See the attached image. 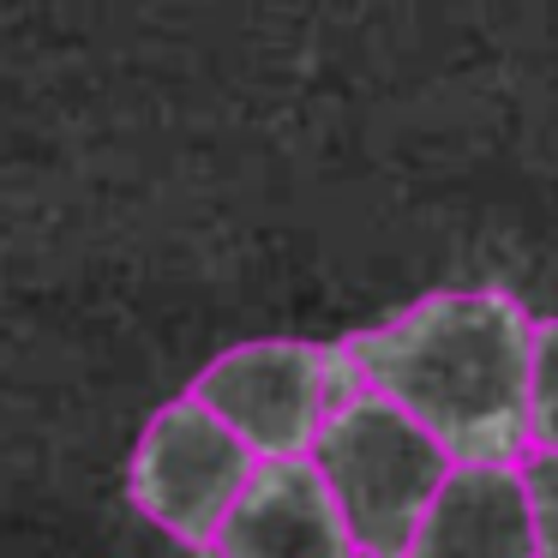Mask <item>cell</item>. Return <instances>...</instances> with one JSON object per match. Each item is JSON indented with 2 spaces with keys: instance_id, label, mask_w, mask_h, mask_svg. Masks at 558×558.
<instances>
[{
  "instance_id": "obj_1",
  "label": "cell",
  "mask_w": 558,
  "mask_h": 558,
  "mask_svg": "<svg viewBox=\"0 0 558 558\" xmlns=\"http://www.w3.org/2000/svg\"><path fill=\"white\" fill-rule=\"evenodd\" d=\"M534 318L505 289H438L337 342L354 385L397 402L450 462H517Z\"/></svg>"
},
{
  "instance_id": "obj_2",
  "label": "cell",
  "mask_w": 558,
  "mask_h": 558,
  "mask_svg": "<svg viewBox=\"0 0 558 558\" xmlns=\"http://www.w3.org/2000/svg\"><path fill=\"white\" fill-rule=\"evenodd\" d=\"M306 457L337 498L361 558H402L426 498L450 474L445 445L366 385H349L330 402Z\"/></svg>"
},
{
  "instance_id": "obj_4",
  "label": "cell",
  "mask_w": 558,
  "mask_h": 558,
  "mask_svg": "<svg viewBox=\"0 0 558 558\" xmlns=\"http://www.w3.org/2000/svg\"><path fill=\"white\" fill-rule=\"evenodd\" d=\"M253 450L217 421L198 397H174L145 421L126 462V493L145 522L174 534L181 546L210 553L234 493L253 474Z\"/></svg>"
},
{
  "instance_id": "obj_3",
  "label": "cell",
  "mask_w": 558,
  "mask_h": 558,
  "mask_svg": "<svg viewBox=\"0 0 558 558\" xmlns=\"http://www.w3.org/2000/svg\"><path fill=\"white\" fill-rule=\"evenodd\" d=\"M354 385L342 349L325 342H234L222 349L205 373L193 378L186 397H198L258 462L265 457H306L325 426L330 402Z\"/></svg>"
},
{
  "instance_id": "obj_7",
  "label": "cell",
  "mask_w": 558,
  "mask_h": 558,
  "mask_svg": "<svg viewBox=\"0 0 558 558\" xmlns=\"http://www.w3.org/2000/svg\"><path fill=\"white\" fill-rule=\"evenodd\" d=\"M522 445L529 450H558V318H534V337H529Z\"/></svg>"
},
{
  "instance_id": "obj_6",
  "label": "cell",
  "mask_w": 558,
  "mask_h": 558,
  "mask_svg": "<svg viewBox=\"0 0 558 558\" xmlns=\"http://www.w3.org/2000/svg\"><path fill=\"white\" fill-rule=\"evenodd\" d=\"M402 558H534V522L517 462H450Z\"/></svg>"
},
{
  "instance_id": "obj_8",
  "label": "cell",
  "mask_w": 558,
  "mask_h": 558,
  "mask_svg": "<svg viewBox=\"0 0 558 558\" xmlns=\"http://www.w3.org/2000/svg\"><path fill=\"white\" fill-rule=\"evenodd\" d=\"M522 493H529V522H534V558H558V450H529L517 462Z\"/></svg>"
},
{
  "instance_id": "obj_5",
  "label": "cell",
  "mask_w": 558,
  "mask_h": 558,
  "mask_svg": "<svg viewBox=\"0 0 558 558\" xmlns=\"http://www.w3.org/2000/svg\"><path fill=\"white\" fill-rule=\"evenodd\" d=\"M210 558H361L313 457H265L222 517Z\"/></svg>"
}]
</instances>
